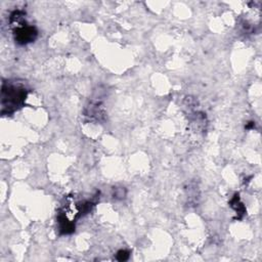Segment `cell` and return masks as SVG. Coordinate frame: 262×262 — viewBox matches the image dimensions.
Masks as SVG:
<instances>
[{"mask_svg":"<svg viewBox=\"0 0 262 262\" xmlns=\"http://www.w3.org/2000/svg\"><path fill=\"white\" fill-rule=\"evenodd\" d=\"M26 98V90L20 86L15 85H3L2 88V107L11 111H14L17 107H20Z\"/></svg>","mask_w":262,"mask_h":262,"instance_id":"cell-1","label":"cell"},{"mask_svg":"<svg viewBox=\"0 0 262 262\" xmlns=\"http://www.w3.org/2000/svg\"><path fill=\"white\" fill-rule=\"evenodd\" d=\"M37 36V32L33 27L23 26L15 31V40L21 43L26 44L35 40Z\"/></svg>","mask_w":262,"mask_h":262,"instance_id":"cell-2","label":"cell"},{"mask_svg":"<svg viewBox=\"0 0 262 262\" xmlns=\"http://www.w3.org/2000/svg\"><path fill=\"white\" fill-rule=\"evenodd\" d=\"M129 254L126 251H120L118 253V259L119 260H126L128 258Z\"/></svg>","mask_w":262,"mask_h":262,"instance_id":"cell-3","label":"cell"}]
</instances>
